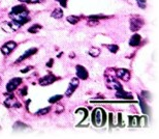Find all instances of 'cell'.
I'll return each mask as SVG.
<instances>
[{
	"mask_svg": "<svg viewBox=\"0 0 159 139\" xmlns=\"http://www.w3.org/2000/svg\"><path fill=\"white\" fill-rule=\"evenodd\" d=\"M107 122V113L104 112L102 109L97 108L93 111L92 113V123H94V126L96 127H101Z\"/></svg>",
	"mask_w": 159,
	"mask_h": 139,
	"instance_id": "6da1fadb",
	"label": "cell"
},
{
	"mask_svg": "<svg viewBox=\"0 0 159 139\" xmlns=\"http://www.w3.org/2000/svg\"><path fill=\"white\" fill-rule=\"evenodd\" d=\"M144 25V20L141 17L134 16L130 19V30L133 32L137 31L143 27Z\"/></svg>",
	"mask_w": 159,
	"mask_h": 139,
	"instance_id": "7a4b0ae2",
	"label": "cell"
},
{
	"mask_svg": "<svg viewBox=\"0 0 159 139\" xmlns=\"http://www.w3.org/2000/svg\"><path fill=\"white\" fill-rule=\"evenodd\" d=\"M80 84V79L79 78H72L71 80H70L69 82V85H68V88L66 90V92H65V96H66L67 98L71 97V95L74 93L75 90H77L78 86H79Z\"/></svg>",
	"mask_w": 159,
	"mask_h": 139,
	"instance_id": "3957f363",
	"label": "cell"
},
{
	"mask_svg": "<svg viewBox=\"0 0 159 139\" xmlns=\"http://www.w3.org/2000/svg\"><path fill=\"white\" fill-rule=\"evenodd\" d=\"M107 86L108 88H110V89L116 90V92L122 88V85H121L119 81L116 80L113 76H108L107 77Z\"/></svg>",
	"mask_w": 159,
	"mask_h": 139,
	"instance_id": "277c9868",
	"label": "cell"
},
{
	"mask_svg": "<svg viewBox=\"0 0 159 139\" xmlns=\"http://www.w3.org/2000/svg\"><path fill=\"white\" fill-rule=\"evenodd\" d=\"M23 82L22 78H12V80H9V82L6 84V89L8 92H12L17 89L18 86H20V84Z\"/></svg>",
	"mask_w": 159,
	"mask_h": 139,
	"instance_id": "5b68a950",
	"label": "cell"
},
{
	"mask_svg": "<svg viewBox=\"0 0 159 139\" xmlns=\"http://www.w3.org/2000/svg\"><path fill=\"white\" fill-rule=\"evenodd\" d=\"M58 78L55 77L54 75L52 74H49L47 76H45V77L40 78L39 80V84L41 85V86H47V85H50V84H53L55 81H57Z\"/></svg>",
	"mask_w": 159,
	"mask_h": 139,
	"instance_id": "8992f818",
	"label": "cell"
},
{
	"mask_svg": "<svg viewBox=\"0 0 159 139\" xmlns=\"http://www.w3.org/2000/svg\"><path fill=\"white\" fill-rule=\"evenodd\" d=\"M16 47H17V43H15L12 41H9V42L5 43V44H4L3 46L1 47V52L3 53L4 55H8V54H11L12 51H14Z\"/></svg>",
	"mask_w": 159,
	"mask_h": 139,
	"instance_id": "52a82bcc",
	"label": "cell"
},
{
	"mask_svg": "<svg viewBox=\"0 0 159 139\" xmlns=\"http://www.w3.org/2000/svg\"><path fill=\"white\" fill-rule=\"evenodd\" d=\"M75 73H77V77L79 79H82V80H87L88 77H89V73L88 71L85 69L83 65H77L75 67Z\"/></svg>",
	"mask_w": 159,
	"mask_h": 139,
	"instance_id": "ba28073f",
	"label": "cell"
},
{
	"mask_svg": "<svg viewBox=\"0 0 159 139\" xmlns=\"http://www.w3.org/2000/svg\"><path fill=\"white\" fill-rule=\"evenodd\" d=\"M4 105L6 106L7 108H20L21 107V104L19 103V101L17 100V98L15 96L11 95L8 97V99H6L5 102H4Z\"/></svg>",
	"mask_w": 159,
	"mask_h": 139,
	"instance_id": "9c48e42d",
	"label": "cell"
},
{
	"mask_svg": "<svg viewBox=\"0 0 159 139\" xmlns=\"http://www.w3.org/2000/svg\"><path fill=\"white\" fill-rule=\"evenodd\" d=\"M115 75L123 81H128L130 79V72L126 69H118L115 71Z\"/></svg>",
	"mask_w": 159,
	"mask_h": 139,
	"instance_id": "30bf717a",
	"label": "cell"
},
{
	"mask_svg": "<svg viewBox=\"0 0 159 139\" xmlns=\"http://www.w3.org/2000/svg\"><path fill=\"white\" fill-rule=\"evenodd\" d=\"M37 52V48H31V49H29V50H27V51H25L23 54L20 56L18 59L16 60V64L18 62H21L22 60H24V59H27V58H29L30 56H32V55H34L35 53Z\"/></svg>",
	"mask_w": 159,
	"mask_h": 139,
	"instance_id": "8fae6325",
	"label": "cell"
},
{
	"mask_svg": "<svg viewBox=\"0 0 159 139\" xmlns=\"http://www.w3.org/2000/svg\"><path fill=\"white\" fill-rule=\"evenodd\" d=\"M116 98L122 99V100H132L133 99L132 95L129 92H126L123 88H121V89L116 92Z\"/></svg>",
	"mask_w": 159,
	"mask_h": 139,
	"instance_id": "7c38bea8",
	"label": "cell"
},
{
	"mask_svg": "<svg viewBox=\"0 0 159 139\" xmlns=\"http://www.w3.org/2000/svg\"><path fill=\"white\" fill-rule=\"evenodd\" d=\"M141 40H142V37H141L140 34H137V33L133 34L132 36H131L130 41H129V46H131V47L138 46L140 43H141Z\"/></svg>",
	"mask_w": 159,
	"mask_h": 139,
	"instance_id": "4fadbf2b",
	"label": "cell"
},
{
	"mask_svg": "<svg viewBox=\"0 0 159 139\" xmlns=\"http://www.w3.org/2000/svg\"><path fill=\"white\" fill-rule=\"evenodd\" d=\"M138 99H140V106H141V109H142L143 113H145V114H147L149 113V107L148 105L146 104V102L144 101V98H142L141 96H138Z\"/></svg>",
	"mask_w": 159,
	"mask_h": 139,
	"instance_id": "5bb4252c",
	"label": "cell"
},
{
	"mask_svg": "<svg viewBox=\"0 0 159 139\" xmlns=\"http://www.w3.org/2000/svg\"><path fill=\"white\" fill-rule=\"evenodd\" d=\"M52 18H54V19H61L63 17V12L61 9H54V12H52Z\"/></svg>",
	"mask_w": 159,
	"mask_h": 139,
	"instance_id": "9a60e30c",
	"label": "cell"
},
{
	"mask_svg": "<svg viewBox=\"0 0 159 139\" xmlns=\"http://www.w3.org/2000/svg\"><path fill=\"white\" fill-rule=\"evenodd\" d=\"M41 28H42V26H40L38 24H34V25H32L30 28H28V32H30V33H37V32L41 30Z\"/></svg>",
	"mask_w": 159,
	"mask_h": 139,
	"instance_id": "2e32d148",
	"label": "cell"
},
{
	"mask_svg": "<svg viewBox=\"0 0 159 139\" xmlns=\"http://www.w3.org/2000/svg\"><path fill=\"white\" fill-rule=\"evenodd\" d=\"M89 54H90L92 57H97V56H99V54H100V49H99V48H96V47H92V48H91V49L89 50Z\"/></svg>",
	"mask_w": 159,
	"mask_h": 139,
	"instance_id": "e0dca14e",
	"label": "cell"
},
{
	"mask_svg": "<svg viewBox=\"0 0 159 139\" xmlns=\"http://www.w3.org/2000/svg\"><path fill=\"white\" fill-rule=\"evenodd\" d=\"M66 20H67L68 23H70V24L75 25V24L79 23V21H80V17H77V16H68V17L66 18Z\"/></svg>",
	"mask_w": 159,
	"mask_h": 139,
	"instance_id": "ac0fdd59",
	"label": "cell"
},
{
	"mask_svg": "<svg viewBox=\"0 0 159 139\" xmlns=\"http://www.w3.org/2000/svg\"><path fill=\"white\" fill-rule=\"evenodd\" d=\"M129 126L130 127H137L138 126L137 116H129Z\"/></svg>",
	"mask_w": 159,
	"mask_h": 139,
	"instance_id": "d6986e66",
	"label": "cell"
},
{
	"mask_svg": "<svg viewBox=\"0 0 159 139\" xmlns=\"http://www.w3.org/2000/svg\"><path fill=\"white\" fill-rule=\"evenodd\" d=\"M1 27H2V29H3L4 31L8 32V33H11V32L14 31V30L12 29V27H11V25H9L8 22H3V23L1 24Z\"/></svg>",
	"mask_w": 159,
	"mask_h": 139,
	"instance_id": "ffe728a7",
	"label": "cell"
},
{
	"mask_svg": "<svg viewBox=\"0 0 159 139\" xmlns=\"http://www.w3.org/2000/svg\"><path fill=\"white\" fill-rule=\"evenodd\" d=\"M107 47H108V49L110 50L111 52L112 53H117L118 52V50H119V47H118V45H114V44H112V45H107Z\"/></svg>",
	"mask_w": 159,
	"mask_h": 139,
	"instance_id": "44dd1931",
	"label": "cell"
},
{
	"mask_svg": "<svg viewBox=\"0 0 159 139\" xmlns=\"http://www.w3.org/2000/svg\"><path fill=\"white\" fill-rule=\"evenodd\" d=\"M63 97L61 95H57V96H54V97H52V98H50L49 99V103H52V104H54V103H57L58 101H60L61 100Z\"/></svg>",
	"mask_w": 159,
	"mask_h": 139,
	"instance_id": "7402d4cb",
	"label": "cell"
},
{
	"mask_svg": "<svg viewBox=\"0 0 159 139\" xmlns=\"http://www.w3.org/2000/svg\"><path fill=\"white\" fill-rule=\"evenodd\" d=\"M50 110H51V108H50V107L44 108V109H40V110H38L36 112V115H38V116H40V115H45V114H48V113L50 112Z\"/></svg>",
	"mask_w": 159,
	"mask_h": 139,
	"instance_id": "603a6c76",
	"label": "cell"
},
{
	"mask_svg": "<svg viewBox=\"0 0 159 139\" xmlns=\"http://www.w3.org/2000/svg\"><path fill=\"white\" fill-rule=\"evenodd\" d=\"M146 125H147V118L146 117L138 118V126L140 127H145Z\"/></svg>",
	"mask_w": 159,
	"mask_h": 139,
	"instance_id": "cb8c5ba5",
	"label": "cell"
},
{
	"mask_svg": "<svg viewBox=\"0 0 159 139\" xmlns=\"http://www.w3.org/2000/svg\"><path fill=\"white\" fill-rule=\"evenodd\" d=\"M105 16H102V15H100V16H98V15H95V16H90L89 19L90 20H95V21H99V19H105Z\"/></svg>",
	"mask_w": 159,
	"mask_h": 139,
	"instance_id": "d4e9b609",
	"label": "cell"
},
{
	"mask_svg": "<svg viewBox=\"0 0 159 139\" xmlns=\"http://www.w3.org/2000/svg\"><path fill=\"white\" fill-rule=\"evenodd\" d=\"M136 2H137V5L141 9H145L146 7V0H136Z\"/></svg>",
	"mask_w": 159,
	"mask_h": 139,
	"instance_id": "484cf974",
	"label": "cell"
},
{
	"mask_svg": "<svg viewBox=\"0 0 159 139\" xmlns=\"http://www.w3.org/2000/svg\"><path fill=\"white\" fill-rule=\"evenodd\" d=\"M27 92H28V87L25 86V87H23L21 90H20V95H21V96H27Z\"/></svg>",
	"mask_w": 159,
	"mask_h": 139,
	"instance_id": "4316f807",
	"label": "cell"
},
{
	"mask_svg": "<svg viewBox=\"0 0 159 139\" xmlns=\"http://www.w3.org/2000/svg\"><path fill=\"white\" fill-rule=\"evenodd\" d=\"M99 23V21H95V20H90L89 22H88V25H90V26H94V25H96Z\"/></svg>",
	"mask_w": 159,
	"mask_h": 139,
	"instance_id": "83f0119b",
	"label": "cell"
},
{
	"mask_svg": "<svg viewBox=\"0 0 159 139\" xmlns=\"http://www.w3.org/2000/svg\"><path fill=\"white\" fill-rule=\"evenodd\" d=\"M64 110V107L61 105H58L57 107H56V112L57 113H60V112H62V111Z\"/></svg>",
	"mask_w": 159,
	"mask_h": 139,
	"instance_id": "f1b7e54d",
	"label": "cell"
},
{
	"mask_svg": "<svg viewBox=\"0 0 159 139\" xmlns=\"http://www.w3.org/2000/svg\"><path fill=\"white\" fill-rule=\"evenodd\" d=\"M57 1H59V3L61 4L63 7L67 6V0H57Z\"/></svg>",
	"mask_w": 159,
	"mask_h": 139,
	"instance_id": "f546056e",
	"label": "cell"
},
{
	"mask_svg": "<svg viewBox=\"0 0 159 139\" xmlns=\"http://www.w3.org/2000/svg\"><path fill=\"white\" fill-rule=\"evenodd\" d=\"M33 68L32 67H27V68H25V69H23V70H21V73H28L30 70H32Z\"/></svg>",
	"mask_w": 159,
	"mask_h": 139,
	"instance_id": "4dcf8cb0",
	"label": "cell"
},
{
	"mask_svg": "<svg viewBox=\"0 0 159 139\" xmlns=\"http://www.w3.org/2000/svg\"><path fill=\"white\" fill-rule=\"evenodd\" d=\"M41 0H28L27 3H30V4H36V3H39Z\"/></svg>",
	"mask_w": 159,
	"mask_h": 139,
	"instance_id": "1f68e13d",
	"label": "cell"
},
{
	"mask_svg": "<svg viewBox=\"0 0 159 139\" xmlns=\"http://www.w3.org/2000/svg\"><path fill=\"white\" fill-rule=\"evenodd\" d=\"M53 64H54V60H53V59H50L49 61L47 62V67H48V68H52V67H53Z\"/></svg>",
	"mask_w": 159,
	"mask_h": 139,
	"instance_id": "d6a6232c",
	"label": "cell"
},
{
	"mask_svg": "<svg viewBox=\"0 0 159 139\" xmlns=\"http://www.w3.org/2000/svg\"><path fill=\"white\" fill-rule=\"evenodd\" d=\"M19 1H21V2H24V3H25V2H26V3H27V2H28V0H19Z\"/></svg>",
	"mask_w": 159,
	"mask_h": 139,
	"instance_id": "836d02e7",
	"label": "cell"
},
{
	"mask_svg": "<svg viewBox=\"0 0 159 139\" xmlns=\"http://www.w3.org/2000/svg\"><path fill=\"white\" fill-rule=\"evenodd\" d=\"M0 83H1V78H0Z\"/></svg>",
	"mask_w": 159,
	"mask_h": 139,
	"instance_id": "e575fe53",
	"label": "cell"
}]
</instances>
